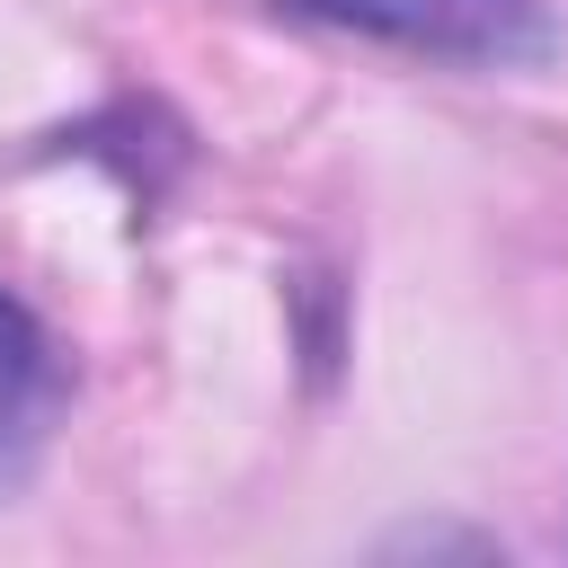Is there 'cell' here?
<instances>
[{
    "label": "cell",
    "instance_id": "obj_1",
    "mask_svg": "<svg viewBox=\"0 0 568 568\" xmlns=\"http://www.w3.org/2000/svg\"><path fill=\"white\" fill-rule=\"evenodd\" d=\"M275 9L417 62H462V71H532L559 53L550 0H275Z\"/></svg>",
    "mask_w": 568,
    "mask_h": 568
},
{
    "label": "cell",
    "instance_id": "obj_2",
    "mask_svg": "<svg viewBox=\"0 0 568 568\" xmlns=\"http://www.w3.org/2000/svg\"><path fill=\"white\" fill-rule=\"evenodd\" d=\"M62 399H71V364H62L53 328L0 284V488H18L44 462Z\"/></svg>",
    "mask_w": 568,
    "mask_h": 568
}]
</instances>
